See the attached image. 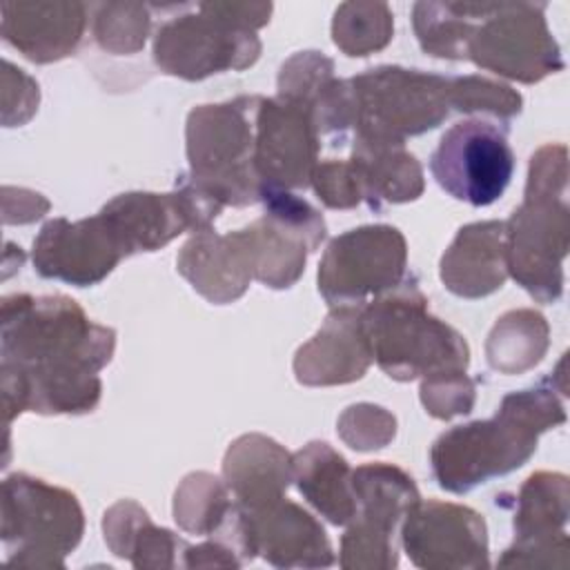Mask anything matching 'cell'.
<instances>
[{"instance_id":"6da1fadb","label":"cell","mask_w":570,"mask_h":570,"mask_svg":"<svg viewBox=\"0 0 570 570\" xmlns=\"http://www.w3.org/2000/svg\"><path fill=\"white\" fill-rule=\"evenodd\" d=\"M0 327L7 425L22 412L87 414L98 405V372L114 356V327L91 321L62 294L4 296Z\"/></svg>"},{"instance_id":"7a4b0ae2","label":"cell","mask_w":570,"mask_h":570,"mask_svg":"<svg viewBox=\"0 0 570 570\" xmlns=\"http://www.w3.org/2000/svg\"><path fill=\"white\" fill-rule=\"evenodd\" d=\"M566 423V407L552 379L503 396L492 419L454 425L430 450L439 488L465 494L472 488L521 468L537 450L539 434Z\"/></svg>"},{"instance_id":"3957f363","label":"cell","mask_w":570,"mask_h":570,"mask_svg":"<svg viewBox=\"0 0 570 570\" xmlns=\"http://www.w3.org/2000/svg\"><path fill=\"white\" fill-rule=\"evenodd\" d=\"M568 247V149L543 145L530 158L523 200L505 220L508 276L534 301L557 303L563 294Z\"/></svg>"},{"instance_id":"277c9868","label":"cell","mask_w":570,"mask_h":570,"mask_svg":"<svg viewBox=\"0 0 570 570\" xmlns=\"http://www.w3.org/2000/svg\"><path fill=\"white\" fill-rule=\"evenodd\" d=\"M361 325L372 361L394 381L465 372L470 365L465 338L430 314L428 298L410 274L361 307Z\"/></svg>"},{"instance_id":"5b68a950","label":"cell","mask_w":570,"mask_h":570,"mask_svg":"<svg viewBox=\"0 0 570 570\" xmlns=\"http://www.w3.org/2000/svg\"><path fill=\"white\" fill-rule=\"evenodd\" d=\"M258 102L261 96H238L198 105L187 116L185 176L223 207L261 203L263 185L254 163Z\"/></svg>"},{"instance_id":"8992f818","label":"cell","mask_w":570,"mask_h":570,"mask_svg":"<svg viewBox=\"0 0 570 570\" xmlns=\"http://www.w3.org/2000/svg\"><path fill=\"white\" fill-rule=\"evenodd\" d=\"M85 532L82 508L65 488L16 472L2 481V543L7 561L62 568Z\"/></svg>"},{"instance_id":"52a82bcc","label":"cell","mask_w":570,"mask_h":570,"mask_svg":"<svg viewBox=\"0 0 570 570\" xmlns=\"http://www.w3.org/2000/svg\"><path fill=\"white\" fill-rule=\"evenodd\" d=\"M354 138L403 142L439 127L450 114V78L381 65L350 78Z\"/></svg>"},{"instance_id":"ba28073f","label":"cell","mask_w":570,"mask_h":570,"mask_svg":"<svg viewBox=\"0 0 570 570\" xmlns=\"http://www.w3.org/2000/svg\"><path fill=\"white\" fill-rule=\"evenodd\" d=\"M465 60L523 85L563 69L543 2H476Z\"/></svg>"},{"instance_id":"9c48e42d","label":"cell","mask_w":570,"mask_h":570,"mask_svg":"<svg viewBox=\"0 0 570 570\" xmlns=\"http://www.w3.org/2000/svg\"><path fill=\"white\" fill-rule=\"evenodd\" d=\"M261 56L256 31L238 27L220 2H200L191 13L165 20L154 36V62L160 71L203 80L220 71H240Z\"/></svg>"},{"instance_id":"30bf717a","label":"cell","mask_w":570,"mask_h":570,"mask_svg":"<svg viewBox=\"0 0 570 570\" xmlns=\"http://www.w3.org/2000/svg\"><path fill=\"white\" fill-rule=\"evenodd\" d=\"M405 276V236L392 225H363L330 240L318 263V292L330 307H363Z\"/></svg>"},{"instance_id":"8fae6325","label":"cell","mask_w":570,"mask_h":570,"mask_svg":"<svg viewBox=\"0 0 570 570\" xmlns=\"http://www.w3.org/2000/svg\"><path fill=\"white\" fill-rule=\"evenodd\" d=\"M430 171L452 198L474 207L492 205L514 174V154L505 129L481 118L454 122L432 151Z\"/></svg>"},{"instance_id":"7c38bea8","label":"cell","mask_w":570,"mask_h":570,"mask_svg":"<svg viewBox=\"0 0 570 570\" xmlns=\"http://www.w3.org/2000/svg\"><path fill=\"white\" fill-rule=\"evenodd\" d=\"M410 561L423 570H481L488 559V528L479 512L450 501H416L399 530Z\"/></svg>"},{"instance_id":"4fadbf2b","label":"cell","mask_w":570,"mask_h":570,"mask_svg":"<svg viewBox=\"0 0 570 570\" xmlns=\"http://www.w3.org/2000/svg\"><path fill=\"white\" fill-rule=\"evenodd\" d=\"M570 483L561 472L530 474L519 494L514 512V543L497 561L499 568H568Z\"/></svg>"},{"instance_id":"5bb4252c","label":"cell","mask_w":570,"mask_h":570,"mask_svg":"<svg viewBox=\"0 0 570 570\" xmlns=\"http://www.w3.org/2000/svg\"><path fill=\"white\" fill-rule=\"evenodd\" d=\"M321 136L312 116L292 102L263 98L256 111V174L263 189H305L318 165Z\"/></svg>"},{"instance_id":"9a60e30c","label":"cell","mask_w":570,"mask_h":570,"mask_svg":"<svg viewBox=\"0 0 570 570\" xmlns=\"http://www.w3.org/2000/svg\"><path fill=\"white\" fill-rule=\"evenodd\" d=\"M33 269L42 278L89 287L127 258L102 214L80 220L53 218L33 238Z\"/></svg>"},{"instance_id":"2e32d148","label":"cell","mask_w":570,"mask_h":570,"mask_svg":"<svg viewBox=\"0 0 570 570\" xmlns=\"http://www.w3.org/2000/svg\"><path fill=\"white\" fill-rule=\"evenodd\" d=\"M240 519L249 559L261 554L276 568H327L334 563L323 525L285 497L261 508H240Z\"/></svg>"},{"instance_id":"e0dca14e","label":"cell","mask_w":570,"mask_h":570,"mask_svg":"<svg viewBox=\"0 0 570 570\" xmlns=\"http://www.w3.org/2000/svg\"><path fill=\"white\" fill-rule=\"evenodd\" d=\"M372 354L361 325V307H332L321 330L296 350V381L312 387L363 379Z\"/></svg>"},{"instance_id":"ac0fdd59","label":"cell","mask_w":570,"mask_h":570,"mask_svg":"<svg viewBox=\"0 0 570 570\" xmlns=\"http://www.w3.org/2000/svg\"><path fill=\"white\" fill-rule=\"evenodd\" d=\"M0 11L4 42L38 65L71 56L89 22L82 2H2Z\"/></svg>"},{"instance_id":"d6986e66","label":"cell","mask_w":570,"mask_h":570,"mask_svg":"<svg viewBox=\"0 0 570 570\" xmlns=\"http://www.w3.org/2000/svg\"><path fill=\"white\" fill-rule=\"evenodd\" d=\"M439 276L448 292L461 298H483L508 278L505 220L463 225L441 256Z\"/></svg>"},{"instance_id":"ffe728a7","label":"cell","mask_w":570,"mask_h":570,"mask_svg":"<svg viewBox=\"0 0 570 570\" xmlns=\"http://www.w3.org/2000/svg\"><path fill=\"white\" fill-rule=\"evenodd\" d=\"M223 481L240 508L267 505L294 481L292 454L265 434H243L225 452Z\"/></svg>"},{"instance_id":"44dd1931","label":"cell","mask_w":570,"mask_h":570,"mask_svg":"<svg viewBox=\"0 0 570 570\" xmlns=\"http://www.w3.org/2000/svg\"><path fill=\"white\" fill-rule=\"evenodd\" d=\"M176 267L200 296L216 305L234 303L254 281L236 232L205 229L191 234L176 258Z\"/></svg>"},{"instance_id":"7402d4cb","label":"cell","mask_w":570,"mask_h":570,"mask_svg":"<svg viewBox=\"0 0 570 570\" xmlns=\"http://www.w3.org/2000/svg\"><path fill=\"white\" fill-rule=\"evenodd\" d=\"M350 160L363 185V203L372 209L410 203L423 194V169L403 142L354 138Z\"/></svg>"},{"instance_id":"603a6c76","label":"cell","mask_w":570,"mask_h":570,"mask_svg":"<svg viewBox=\"0 0 570 570\" xmlns=\"http://www.w3.org/2000/svg\"><path fill=\"white\" fill-rule=\"evenodd\" d=\"M294 481L303 499L332 525H347L356 517L352 468L325 441H309L292 454Z\"/></svg>"},{"instance_id":"cb8c5ba5","label":"cell","mask_w":570,"mask_h":570,"mask_svg":"<svg viewBox=\"0 0 570 570\" xmlns=\"http://www.w3.org/2000/svg\"><path fill=\"white\" fill-rule=\"evenodd\" d=\"M109 550L129 559L134 568H176L183 563L187 543L171 530L151 523L149 514L131 499L114 503L102 519Z\"/></svg>"},{"instance_id":"d4e9b609","label":"cell","mask_w":570,"mask_h":570,"mask_svg":"<svg viewBox=\"0 0 570 570\" xmlns=\"http://www.w3.org/2000/svg\"><path fill=\"white\" fill-rule=\"evenodd\" d=\"M352 488L356 497L354 519L392 537L399 534L407 510L421 499L414 479L383 461L352 470Z\"/></svg>"},{"instance_id":"484cf974","label":"cell","mask_w":570,"mask_h":570,"mask_svg":"<svg viewBox=\"0 0 570 570\" xmlns=\"http://www.w3.org/2000/svg\"><path fill=\"white\" fill-rule=\"evenodd\" d=\"M550 345V327L534 309L505 312L485 341V356L501 374H521L539 365Z\"/></svg>"},{"instance_id":"4316f807","label":"cell","mask_w":570,"mask_h":570,"mask_svg":"<svg viewBox=\"0 0 570 570\" xmlns=\"http://www.w3.org/2000/svg\"><path fill=\"white\" fill-rule=\"evenodd\" d=\"M476 2H416L412 24L421 49L434 58L465 60Z\"/></svg>"},{"instance_id":"83f0119b","label":"cell","mask_w":570,"mask_h":570,"mask_svg":"<svg viewBox=\"0 0 570 570\" xmlns=\"http://www.w3.org/2000/svg\"><path fill=\"white\" fill-rule=\"evenodd\" d=\"M234 503L225 481L209 472H191L176 488L174 519L185 532L212 537L225 523Z\"/></svg>"},{"instance_id":"f1b7e54d","label":"cell","mask_w":570,"mask_h":570,"mask_svg":"<svg viewBox=\"0 0 570 570\" xmlns=\"http://www.w3.org/2000/svg\"><path fill=\"white\" fill-rule=\"evenodd\" d=\"M394 33V13L385 2H343L334 11L332 40L352 58L387 47Z\"/></svg>"},{"instance_id":"f546056e","label":"cell","mask_w":570,"mask_h":570,"mask_svg":"<svg viewBox=\"0 0 570 570\" xmlns=\"http://www.w3.org/2000/svg\"><path fill=\"white\" fill-rule=\"evenodd\" d=\"M142 2H107L96 7L94 38L109 53H136L145 47L151 13Z\"/></svg>"},{"instance_id":"4dcf8cb0","label":"cell","mask_w":570,"mask_h":570,"mask_svg":"<svg viewBox=\"0 0 570 570\" xmlns=\"http://www.w3.org/2000/svg\"><path fill=\"white\" fill-rule=\"evenodd\" d=\"M523 98L510 85L483 76L450 78V109L461 114H488L510 122L521 114Z\"/></svg>"},{"instance_id":"1f68e13d","label":"cell","mask_w":570,"mask_h":570,"mask_svg":"<svg viewBox=\"0 0 570 570\" xmlns=\"http://www.w3.org/2000/svg\"><path fill=\"white\" fill-rule=\"evenodd\" d=\"M334 76V62L318 51H298L283 62L278 73V98L312 111L316 98L330 85Z\"/></svg>"},{"instance_id":"d6a6232c","label":"cell","mask_w":570,"mask_h":570,"mask_svg":"<svg viewBox=\"0 0 570 570\" xmlns=\"http://www.w3.org/2000/svg\"><path fill=\"white\" fill-rule=\"evenodd\" d=\"M338 566L347 570L396 568L399 566L396 537L354 519L347 523V530L341 537Z\"/></svg>"},{"instance_id":"836d02e7","label":"cell","mask_w":570,"mask_h":570,"mask_svg":"<svg viewBox=\"0 0 570 570\" xmlns=\"http://www.w3.org/2000/svg\"><path fill=\"white\" fill-rule=\"evenodd\" d=\"M338 436L358 452L381 450L396 434V419L381 405L356 403L345 407L336 423Z\"/></svg>"},{"instance_id":"e575fe53","label":"cell","mask_w":570,"mask_h":570,"mask_svg":"<svg viewBox=\"0 0 570 570\" xmlns=\"http://www.w3.org/2000/svg\"><path fill=\"white\" fill-rule=\"evenodd\" d=\"M476 387L465 372H443L423 379L421 403L434 419L448 421L459 414H470L474 407Z\"/></svg>"},{"instance_id":"d590c367","label":"cell","mask_w":570,"mask_h":570,"mask_svg":"<svg viewBox=\"0 0 570 570\" xmlns=\"http://www.w3.org/2000/svg\"><path fill=\"white\" fill-rule=\"evenodd\" d=\"M309 185L314 187L318 200L330 209H352L363 203V185L350 158H330L318 163Z\"/></svg>"},{"instance_id":"8d00e7d4","label":"cell","mask_w":570,"mask_h":570,"mask_svg":"<svg viewBox=\"0 0 570 570\" xmlns=\"http://www.w3.org/2000/svg\"><path fill=\"white\" fill-rule=\"evenodd\" d=\"M185 568H238L243 561L238 554L218 539L205 541L200 546H187L183 552Z\"/></svg>"},{"instance_id":"74e56055","label":"cell","mask_w":570,"mask_h":570,"mask_svg":"<svg viewBox=\"0 0 570 570\" xmlns=\"http://www.w3.org/2000/svg\"><path fill=\"white\" fill-rule=\"evenodd\" d=\"M4 194V200L7 203H16V218L11 223H31V220H38L42 218L47 212H49V200L42 198L40 194L36 191H29V189H13L16 196H11V189L4 187L2 189Z\"/></svg>"}]
</instances>
